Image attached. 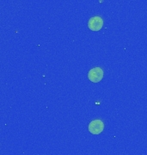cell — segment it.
Here are the masks:
<instances>
[{
    "instance_id": "3",
    "label": "cell",
    "mask_w": 147,
    "mask_h": 155,
    "mask_svg": "<svg viewBox=\"0 0 147 155\" xmlns=\"http://www.w3.org/2000/svg\"><path fill=\"white\" fill-rule=\"evenodd\" d=\"M103 129L104 124L101 120H94L89 125V131L92 134H99L103 131Z\"/></svg>"
},
{
    "instance_id": "1",
    "label": "cell",
    "mask_w": 147,
    "mask_h": 155,
    "mask_svg": "<svg viewBox=\"0 0 147 155\" xmlns=\"http://www.w3.org/2000/svg\"><path fill=\"white\" fill-rule=\"evenodd\" d=\"M89 79L93 83L100 82L103 78V71L101 67H94L88 73Z\"/></svg>"
},
{
    "instance_id": "2",
    "label": "cell",
    "mask_w": 147,
    "mask_h": 155,
    "mask_svg": "<svg viewBox=\"0 0 147 155\" xmlns=\"http://www.w3.org/2000/svg\"><path fill=\"white\" fill-rule=\"evenodd\" d=\"M103 26V20L100 17H91L88 22V27L92 31H99Z\"/></svg>"
}]
</instances>
